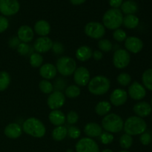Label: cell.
<instances>
[{
    "mask_svg": "<svg viewBox=\"0 0 152 152\" xmlns=\"http://www.w3.org/2000/svg\"><path fill=\"white\" fill-rule=\"evenodd\" d=\"M22 131L29 136L35 138H42L45 135L46 127L44 123L36 117H29L24 121Z\"/></svg>",
    "mask_w": 152,
    "mask_h": 152,
    "instance_id": "6da1fadb",
    "label": "cell"
},
{
    "mask_svg": "<svg viewBox=\"0 0 152 152\" xmlns=\"http://www.w3.org/2000/svg\"><path fill=\"white\" fill-rule=\"evenodd\" d=\"M111 88V82L108 77L102 75L95 76L91 79L88 84V89L91 94L95 96H101L109 91Z\"/></svg>",
    "mask_w": 152,
    "mask_h": 152,
    "instance_id": "7a4b0ae2",
    "label": "cell"
},
{
    "mask_svg": "<svg viewBox=\"0 0 152 152\" xmlns=\"http://www.w3.org/2000/svg\"><path fill=\"white\" fill-rule=\"evenodd\" d=\"M147 124L143 118L137 117V116H132L126 119L124 122L123 130L126 134L135 136V135H140L146 131Z\"/></svg>",
    "mask_w": 152,
    "mask_h": 152,
    "instance_id": "3957f363",
    "label": "cell"
},
{
    "mask_svg": "<svg viewBox=\"0 0 152 152\" xmlns=\"http://www.w3.org/2000/svg\"><path fill=\"white\" fill-rule=\"evenodd\" d=\"M123 14L120 9L111 8L107 10L102 17V25L105 28L112 31L118 29L123 25Z\"/></svg>",
    "mask_w": 152,
    "mask_h": 152,
    "instance_id": "277c9868",
    "label": "cell"
},
{
    "mask_svg": "<svg viewBox=\"0 0 152 152\" xmlns=\"http://www.w3.org/2000/svg\"><path fill=\"white\" fill-rule=\"evenodd\" d=\"M124 121L120 115L109 113L102 120V128L109 133H119L123 130Z\"/></svg>",
    "mask_w": 152,
    "mask_h": 152,
    "instance_id": "5b68a950",
    "label": "cell"
},
{
    "mask_svg": "<svg viewBox=\"0 0 152 152\" xmlns=\"http://www.w3.org/2000/svg\"><path fill=\"white\" fill-rule=\"evenodd\" d=\"M56 68L57 72L62 77H69L72 75L77 69V62L74 59L70 56H61L56 61Z\"/></svg>",
    "mask_w": 152,
    "mask_h": 152,
    "instance_id": "8992f818",
    "label": "cell"
},
{
    "mask_svg": "<svg viewBox=\"0 0 152 152\" xmlns=\"http://www.w3.org/2000/svg\"><path fill=\"white\" fill-rule=\"evenodd\" d=\"M86 36L94 39H101L105 34V28L102 23L98 22H90L84 28Z\"/></svg>",
    "mask_w": 152,
    "mask_h": 152,
    "instance_id": "52a82bcc",
    "label": "cell"
},
{
    "mask_svg": "<svg viewBox=\"0 0 152 152\" xmlns=\"http://www.w3.org/2000/svg\"><path fill=\"white\" fill-rule=\"evenodd\" d=\"M113 65L117 69H123L129 66L131 62L130 53L126 49H118L113 55Z\"/></svg>",
    "mask_w": 152,
    "mask_h": 152,
    "instance_id": "ba28073f",
    "label": "cell"
},
{
    "mask_svg": "<svg viewBox=\"0 0 152 152\" xmlns=\"http://www.w3.org/2000/svg\"><path fill=\"white\" fill-rule=\"evenodd\" d=\"M76 152H99V148L96 141L92 138L83 137L76 144Z\"/></svg>",
    "mask_w": 152,
    "mask_h": 152,
    "instance_id": "9c48e42d",
    "label": "cell"
},
{
    "mask_svg": "<svg viewBox=\"0 0 152 152\" xmlns=\"http://www.w3.org/2000/svg\"><path fill=\"white\" fill-rule=\"evenodd\" d=\"M65 103V96L62 91H55L50 94L47 99L48 106L51 111L59 110Z\"/></svg>",
    "mask_w": 152,
    "mask_h": 152,
    "instance_id": "30bf717a",
    "label": "cell"
},
{
    "mask_svg": "<svg viewBox=\"0 0 152 152\" xmlns=\"http://www.w3.org/2000/svg\"><path fill=\"white\" fill-rule=\"evenodd\" d=\"M20 8L18 0H0V12L4 16H13Z\"/></svg>",
    "mask_w": 152,
    "mask_h": 152,
    "instance_id": "8fae6325",
    "label": "cell"
},
{
    "mask_svg": "<svg viewBox=\"0 0 152 152\" xmlns=\"http://www.w3.org/2000/svg\"><path fill=\"white\" fill-rule=\"evenodd\" d=\"M73 75H74L73 77H74V83L79 87L80 86L84 87V86H88L91 80V74L86 67L81 66L77 68Z\"/></svg>",
    "mask_w": 152,
    "mask_h": 152,
    "instance_id": "7c38bea8",
    "label": "cell"
},
{
    "mask_svg": "<svg viewBox=\"0 0 152 152\" xmlns=\"http://www.w3.org/2000/svg\"><path fill=\"white\" fill-rule=\"evenodd\" d=\"M127 93L132 99L141 100L146 96V89L142 84L135 81L131 83Z\"/></svg>",
    "mask_w": 152,
    "mask_h": 152,
    "instance_id": "4fadbf2b",
    "label": "cell"
},
{
    "mask_svg": "<svg viewBox=\"0 0 152 152\" xmlns=\"http://www.w3.org/2000/svg\"><path fill=\"white\" fill-rule=\"evenodd\" d=\"M128 97L129 95L126 90L122 88H116L111 92L110 95V103L111 104V105L114 106H121L127 102Z\"/></svg>",
    "mask_w": 152,
    "mask_h": 152,
    "instance_id": "5bb4252c",
    "label": "cell"
},
{
    "mask_svg": "<svg viewBox=\"0 0 152 152\" xmlns=\"http://www.w3.org/2000/svg\"><path fill=\"white\" fill-rule=\"evenodd\" d=\"M53 44V41L48 37H39L34 42V48L37 53L41 54L51 50Z\"/></svg>",
    "mask_w": 152,
    "mask_h": 152,
    "instance_id": "9a60e30c",
    "label": "cell"
},
{
    "mask_svg": "<svg viewBox=\"0 0 152 152\" xmlns=\"http://www.w3.org/2000/svg\"><path fill=\"white\" fill-rule=\"evenodd\" d=\"M125 47L129 53L136 54L140 53L143 48V42L137 37H129L125 40Z\"/></svg>",
    "mask_w": 152,
    "mask_h": 152,
    "instance_id": "2e32d148",
    "label": "cell"
},
{
    "mask_svg": "<svg viewBox=\"0 0 152 152\" xmlns=\"http://www.w3.org/2000/svg\"><path fill=\"white\" fill-rule=\"evenodd\" d=\"M17 37L21 42H31L34 38V29L28 25H22L17 31Z\"/></svg>",
    "mask_w": 152,
    "mask_h": 152,
    "instance_id": "e0dca14e",
    "label": "cell"
},
{
    "mask_svg": "<svg viewBox=\"0 0 152 152\" xmlns=\"http://www.w3.org/2000/svg\"><path fill=\"white\" fill-rule=\"evenodd\" d=\"M133 111L136 114V116L141 118H144L151 114L152 112V107L148 102L141 101L134 105Z\"/></svg>",
    "mask_w": 152,
    "mask_h": 152,
    "instance_id": "ac0fdd59",
    "label": "cell"
},
{
    "mask_svg": "<svg viewBox=\"0 0 152 152\" xmlns=\"http://www.w3.org/2000/svg\"><path fill=\"white\" fill-rule=\"evenodd\" d=\"M57 73L56 66L51 63L43 64L39 68V74L43 80H53L56 77Z\"/></svg>",
    "mask_w": 152,
    "mask_h": 152,
    "instance_id": "d6986e66",
    "label": "cell"
},
{
    "mask_svg": "<svg viewBox=\"0 0 152 152\" xmlns=\"http://www.w3.org/2000/svg\"><path fill=\"white\" fill-rule=\"evenodd\" d=\"M84 133L89 138L98 137L102 133V126L97 123L91 122L87 123L84 127Z\"/></svg>",
    "mask_w": 152,
    "mask_h": 152,
    "instance_id": "ffe728a7",
    "label": "cell"
},
{
    "mask_svg": "<svg viewBox=\"0 0 152 152\" xmlns=\"http://www.w3.org/2000/svg\"><path fill=\"white\" fill-rule=\"evenodd\" d=\"M22 128L16 123H12L4 128V133L7 137L10 139H17L22 135Z\"/></svg>",
    "mask_w": 152,
    "mask_h": 152,
    "instance_id": "44dd1931",
    "label": "cell"
},
{
    "mask_svg": "<svg viewBox=\"0 0 152 152\" xmlns=\"http://www.w3.org/2000/svg\"><path fill=\"white\" fill-rule=\"evenodd\" d=\"M48 119L50 123L56 127L64 126L65 123L66 122V117L60 110H53L50 111L48 115Z\"/></svg>",
    "mask_w": 152,
    "mask_h": 152,
    "instance_id": "7402d4cb",
    "label": "cell"
},
{
    "mask_svg": "<svg viewBox=\"0 0 152 152\" xmlns=\"http://www.w3.org/2000/svg\"><path fill=\"white\" fill-rule=\"evenodd\" d=\"M34 32L39 37H48L50 32V25L47 21H37L34 25Z\"/></svg>",
    "mask_w": 152,
    "mask_h": 152,
    "instance_id": "603a6c76",
    "label": "cell"
},
{
    "mask_svg": "<svg viewBox=\"0 0 152 152\" xmlns=\"http://www.w3.org/2000/svg\"><path fill=\"white\" fill-rule=\"evenodd\" d=\"M93 51L91 48L87 45L80 46L76 50V58L80 62H86L92 57Z\"/></svg>",
    "mask_w": 152,
    "mask_h": 152,
    "instance_id": "cb8c5ba5",
    "label": "cell"
},
{
    "mask_svg": "<svg viewBox=\"0 0 152 152\" xmlns=\"http://www.w3.org/2000/svg\"><path fill=\"white\" fill-rule=\"evenodd\" d=\"M121 12L126 15L134 14L138 10V5L137 2L134 0H127L123 1L122 5L120 6Z\"/></svg>",
    "mask_w": 152,
    "mask_h": 152,
    "instance_id": "d4e9b609",
    "label": "cell"
},
{
    "mask_svg": "<svg viewBox=\"0 0 152 152\" xmlns=\"http://www.w3.org/2000/svg\"><path fill=\"white\" fill-rule=\"evenodd\" d=\"M140 19L136 15L129 14L123 17V25L128 29H134L139 25Z\"/></svg>",
    "mask_w": 152,
    "mask_h": 152,
    "instance_id": "484cf974",
    "label": "cell"
},
{
    "mask_svg": "<svg viewBox=\"0 0 152 152\" xmlns=\"http://www.w3.org/2000/svg\"><path fill=\"white\" fill-rule=\"evenodd\" d=\"M51 136L52 138L57 142L63 140L68 136V129L64 126H56L52 132Z\"/></svg>",
    "mask_w": 152,
    "mask_h": 152,
    "instance_id": "4316f807",
    "label": "cell"
},
{
    "mask_svg": "<svg viewBox=\"0 0 152 152\" xmlns=\"http://www.w3.org/2000/svg\"><path fill=\"white\" fill-rule=\"evenodd\" d=\"M111 110V104L108 101H100L95 106V112L99 116H105Z\"/></svg>",
    "mask_w": 152,
    "mask_h": 152,
    "instance_id": "83f0119b",
    "label": "cell"
},
{
    "mask_svg": "<svg viewBox=\"0 0 152 152\" xmlns=\"http://www.w3.org/2000/svg\"><path fill=\"white\" fill-rule=\"evenodd\" d=\"M142 82L145 89L152 91V68L145 70L142 73Z\"/></svg>",
    "mask_w": 152,
    "mask_h": 152,
    "instance_id": "f1b7e54d",
    "label": "cell"
},
{
    "mask_svg": "<svg viewBox=\"0 0 152 152\" xmlns=\"http://www.w3.org/2000/svg\"><path fill=\"white\" fill-rule=\"evenodd\" d=\"M81 94V89L77 85H71L65 89V96L68 98L74 99L78 97Z\"/></svg>",
    "mask_w": 152,
    "mask_h": 152,
    "instance_id": "f546056e",
    "label": "cell"
},
{
    "mask_svg": "<svg viewBox=\"0 0 152 152\" xmlns=\"http://www.w3.org/2000/svg\"><path fill=\"white\" fill-rule=\"evenodd\" d=\"M11 78L7 71H0V91H4L10 86Z\"/></svg>",
    "mask_w": 152,
    "mask_h": 152,
    "instance_id": "4dcf8cb0",
    "label": "cell"
},
{
    "mask_svg": "<svg viewBox=\"0 0 152 152\" xmlns=\"http://www.w3.org/2000/svg\"><path fill=\"white\" fill-rule=\"evenodd\" d=\"M43 57L42 54L37 53H32L30 56L29 62L33 68H40L43 65Z\"/></svg>",
    "mask_w": 152,
    "mask_h": 152,
    "instance_id": "1f68e13d",
    "label": "cell"
},
{
    "mask_svg": "<svg viewBox=\"0 0 152 152\" xmlns=\"http://www.w3.org/2000/svg\"><path fill=\"white\" fill-rule=\"evenodd\" d=\"M39 88L43 94H50L54 90L53 85L52 84V83H50L49 80H42L39 82Z\"/></svg>",
    "mask_w": 152,
    "mask_h": 152,
    "instance_id": "d6a6232c",
    "label": "cell"
},
{
    "mask_svg": "<svg viewBox=\"0 0 152 152\" xmlns=\"http://www.w3.org/2000/svg\"><path fill=\"white\" fill-rule=\"evenodd\" d=\"M97 45L99 50L102 52L108 53V52L111 51L113 48L112 42L109 39H99Z\"/></svg>",
    "mask_w": 152,
    "mask_h": 152,
    "instance_id": "836d02e7",
    "label": "cell"
},
{
    "mask_svg": "<svg viewBox=\"0 0 152 152\" xmlns=\"http://www.w3.org/2000/svg\"><path fill=\"white\" fill-rule=\"evenodd\" d=\"M133 144V138L131 135L125 133L120 138V145L123 149H129Z\"/></svg>",
    "mask_w": 152,
    "mask_h": 152,
    "instance_id": "e575fe53",
    "label": "cell"
},
{
    "mask_svg": "<svg viewBox=\"0 0 152 152\" xmlns=\"http://www.w3.org/2000/svg\"><path fill=\"white\" fill-rule=\"evenodd\" d=\"M117 83L122 86H128L132 83V77L128 73H121L117 77Z\"/></svg>",
    "mask_w": 152,
    "mask_h": 152,
    "instance_id": "d590c367",
    "label": "cell"
},
{
    "mask_svg": "<svg viewBox=\"0 0 152 152\" xmlns=\"http://www.w3.org/2000/svg\"><path fill=\"white\" fill-rule=\"evenodd\" d=\"M113 38L118 42H125V40L127 38V34L124 30L118 28L113 33Z\"/></svg>",
    "mask_w": 152,
    "mask_h": 152,
    "instance_id": "8d00e7d4",
    "label": "cell"
},
{
    "mask_svg": "<svg viewBox=\"0 0 152 152\" xmlns=\"http://www.w3.org/2000/svg\"><path fill=\"white\" fill-rule=\"evenodd\" d=\"M114 135L109 132H102L101 135L99 136V140L104 145H108L111 144L114 141Z\"/></svg>",
    "mask_w": 152,
    "mask_h": 152,
    "instance_id": "74e56055",
    "label": "cell"
},
{
    "mask_svg": "<svg viewBox=\"0 0 152 152\" xmlns=\"http://www.w3.org/2000/svg\"><path fill=\"white\" fill-rule=\"evenodd\" d=\"M68 136L71 139H78L81 136V130L77 126H70L68 129Z\"/></svg>",
    "mask_w": 152,
    "mask_h": 152,
    "instance_id": "f35d334b",
    "label": "cell"
},
{
    "mask_svg": "<svg viewBox=\"0 0 152 152\" xmlns=\"http://www.w3.org/2000/svg\"><path fill=\"white\" fill-rule=\"evenodd\" d=\"M65 117H66L67 123L69 125H71V126L76 124L79 120L78 114L74 111H69Z\"/></svg>",
    "mask_w": 152,
    "mask_h": 152,
    "instance_id": "ab89813d",
    "label": "cell"
},
{
    "mask_svg": "<svg viewBox=\"0 0 152 152\" xmlns=\"http://www.w3.org/2000/svg\"><path fill=\"white\" fill-rule=\"evenodd\" d=\"M16 49H17V51L19 54L22 55V56H25L29 53L30 46L28 45V43L20 42V44L18 45Z\"/></svg>",
    "mask_w": 152,
    "mask_h": 152,
    "instance_id": "60d3db41",
    "label": "cell"
},
{
    "mask_svg": "<svg viewBox=\"0 0 152 152\" xmlns=\"http://www.w3.org/2000/svg\"><path fill=\"white\" fill-rule=\"evenodd\" d=\"M140 141L141 143L143 145H149L152 141L151 135V134L148 132H144L142 134H140Z\"/></svg>",
    "mask_w": 152,
    "mask_h": 152,
    "instance_id": "b9f144b4",
    "label": "cell"
},
{
    "mask_svg": "<svg viewBox=\"0 0 152 152\" xmlns=\"http://www.w3.org/2000/svg\"><path fill=\"white\" fill-rule=\"evenodd\" d=\"M53 88H55V89H56V91H61L63 89L66 88V81L62 78H58L56 80V82H55Z\"/></svg>",
    "mask_w": 152,
    "mask_h": 152,
    "instance_id": "7bdbcfd3",
    "label": "cell"
},
{
    "mask_svg": "<svg viewBox=\"0 0 152 152\" xmlns=\"http://www.w3.org/2000/svg\"><path fill=\"white\" fill-rule=\"evenodd\" d=\"M9 27V21L6 17L0 16V34L4 32Z\"/></svg>",
    "mask_w": 152,
    "mask_h": 152,
    "instance_id": "ee69618b",
    "label": "cell"
},
{
    "mask_svg": "<svg viewBox=\"0 0 152 152\" xmlns=\"http://www.w3.org/2000/svg\"><path fill=\"white\" fill-rule=\"evenodd\" d=\"M52 50L56 54H61L64 51V46L62 43L60 42H55L52 46Z\"/></svg>",
    "mask_w": 152,
    "mask_h": 152,
    "instance_id": "f6af8a7d",
    "label": "cell"
},
{
    "mask_svg": "<svg viewBox=\"0 0 152 152\" xmlns=\"http://www.w3.org/2000/svg\"><path fill=\"white\" fill-rule=\"evenodd\" d=\"M21 42L18 39V37H12L10 40H9V46L12 48H16L18 47Z\"/></svg>",
    "mask_w": 152,
    "mask_h": 152,
    "instance_id": "bcb514c9",
    "label": "cell"
},
{
    "mask_svg": "<svg viewBox=\"0 0 152 152\" xmlns=\"http://www.w3.org/2000/svg\"><path fill=\"white\" fill-rule=\"evenodd\" d=\"M108 2L112 8L119 9V7H120L123 4V0H108Z\"/></svg>",
    "mask_w": 152,
    "mask_h": 152,
    "instance_id": "7dc6e473",
    "label": "cell"
},
{
    "mask_svg": "<svg viewBox=\"0 0 152 152\" xmlns=\"http://www.w3.org/2000/svg\"><path fill=\"white\" fill-rule=\"evenodd\" d=\"M92 57L95 59L96 61H99L103 58V53L102 51H100L99 50H94L93 52V54H92Z\"/></svg>",
    "mask_w": 152,
    "mask_h": 152,
    "instance_id": "c3c4849f",
    "label": "cell"
},
{
    "mask_svg": "<svg viewBox=\"0 0 152 152\" xmlns=\"http://www.w3.org/2000/svg\"><path fill=\"white\" fill-rule=\"evenodd\" d=\"M86 0H70L71 3L74 5H80V4H83L86 2Z\"/></svg>",
    "mask_w": 152,
    "mask_h": 152,
    "instance_id": "681fc988",
    "label": "cell"
},
{
    "mask_svg": "<svg viewBox=\"0 0 152 152\" xmlns=\"http://www.w3.org/2000/svg\"><path fill=\"white\" fill-rule=\"evenodd\" d=\"M102 152H114V151H113L112 150L108 149V148H107V149H104L103 151H102Z\"/></svg>",
    "mask_w": 152,
    "mask_h": 152,
    "instance_id": "f907efd6",
    "label": "cell"
},
{
    "mask_svg": "<svg viewBox=\"0 0 152 152\" xmlns=\"http://www.w3.org/2000/svg\"><path fill=\"white\" fill-rule=\"evenodd\" d=\"M67 152H74V151H73L71 149H70V150H68V151H67Z\"/></svg>",
    "mask_w": 152,
    "mask_h": 152,
    "instance_id": "816d5d0a",
    "label": "cell"
},
{
    "mask_svg": "<svg viewBox=\"0 0 152 152\" xmlns=\"http://www.w3.org/2000/svg\"><path fill=\"white\" fill-rule=\"evenodd\" d=\"M119 152H129V151H119Z\"/></svg>",
    "mask_w": 152,
    "mask_h": 152,
    "instance_id": "f5cc1de1",
    "label": "cell"
},
{
    "mask_svg": "<svg viewBox=\"0 0 152 152\" xmlns=\"http://www.w3.org/2000/svg\"><path fill=\"white\" fill-rule=\"evenodd\" d=\"M151 107H152V97H151Z\"/></svg>",
    "mask_w": 152,
    "mask_h": 152,
    "instance_id": "db71d44e",
    "label": "cell"
},
{
    "mask_svg": "<svg viewBox=\"0 0 152 152\" xmlns=\"http://www.w3.org/2000/svg\"><path fill=\"white\" fill-rule=\"evenodd\" d=\"M151 138H152V132H151Z\"/></svg>",
    "mask_w": 152,
    "mask_h": 152,
    "instance_id": "11a10c76",
    "label": "cell"
}]
</instances>
